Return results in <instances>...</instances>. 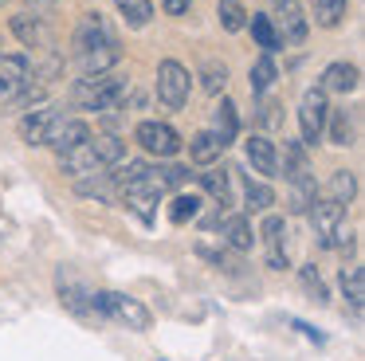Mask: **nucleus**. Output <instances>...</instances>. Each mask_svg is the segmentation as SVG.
Wrapping results in <instances>:
<instances>
[{"instance_id":"nucleus-6","label":"nucleus","mask_w":365,"mask_h":361,"mask_svg":"<svg viewBox=\"0 0 365 361\" xmlns=\"http://www.w3.org/2000/svg\"><path fill=\"white\" fill-rule=\"evenodd\" d=\"M134 141L150 157H177V153H181V133H177L169 122H153V118H150V122H138Z\"/></svg>"},{"instance_id":"nucleus-3","label":"nucleus","mask_w":365,"mask_h":361,"mask_svg":"<svg viewBox=\"0 0 365 361\" xmlns=\"http://www.w3.org/2000/svg\"><path fill=\"white\" fill-rule=\"evenodd\" d=\"M130 83L122 75H83L71 86V106L75 110H114L118 102H126Z\"/></svg>"},{"instance_id":"nucleus-40","label":"nucleus","mask_w":365,"mask_h":361,"mask_svg":"<svg viewBox=\"0 0 365 361\" xmlns=\"http://www.w3.org/2000/svg\"><path fill=\"white\" fill-rule=\"evenodd\" d=\"M0 4H9V0H0Z\"/></svg>"},{"instance_id":"nucleus-8","label":"nucleus","mask_w":365,"mask_h":361,"mask_svg":"<svg viewBox=\"0 0 365 361\" xmlns=\"http://www.w3.org/2000/svg\"><path fill=\"white\" fill-rule=\"evenodd\" d=\"M326 118H330V106H326V94L318 91H307L299 102V130H302V146H314L326 130Z\"/></svg>"},{"instance_id":"nucleus-14","label":"nucleus","mask_w":365,"mask_h":361,"mask_svg":"<svg viewBox=\"0 0 365 361\" xmlns=\"http://www.w3.org/2000/svg\"><path fill=\"white\" fill-rule=\"evenodd\" d=\"M28 78H32V59L28 55H0V98H12Z\"/></svg>"},{"instance_id":"nucleus-19","label":"nucleus","mask_w":365,"mask_h":361,"mask_svg":"<svg viewBox=\"0 0 365 361\" xmlns=\"http://www.w3.org/2000/svg\"><path fill=\"white\" fill-rule=\"evenodd\" d=\"M354 196H357V177H354V173H349V169L330 173V180H326V200L338 204V208H346Z\"/></svg>"},{"instance_id":"nucleus-9","label":"nucleus","mask_w":365,"mask_h":361,"mask_svg":"<svg viewBox=\"0 0 365 361\" xmlns=\"http://www.w3.org/2000/svg\"><path fill=\"white\" fill-rule=\"evenodd\" d=\"M56 287H59V298H63L67 310L83 314V318H95V290H91L87 283H79L75 275L59 271L56 275Z\"/></svg>"},{"instance_id":"nucleus-26","label":"nucleus","mask_w":365,"mask_h":361,"mask_svg":"<svg viewBox=\"0 0 365 361\" xmlns=\"http://www.w3.org/2000/svg\"><path fill=\"white\" fill-rule=\"evenodd\" d=\"M271 204H275V193H271V185H263V180H244V208L247 212H267Z\"/></svg>"},{"instance_id":"nucleus-24","label":"nucleus","mask_w":365,"mask_h":361,"mask_svg":"<svg viewBox=\"0 0 365 361\" xmlns=\"http://www.w3.org/2000/svg\"><path fill=\"white\" fill-rule=\"evenodd\" d=\"M275 78H279V67H275V59H271V55H259V59L252 63V75H247V83H252V91H255V94H267L271 86H275Z\"/></svg>"},{"instance_id":"nucleus-12","label":"nucleus","mask_w":365,"mask_h":361,"mask_svg":"<svg viewBox=\"0 0 365 361\" xmlns=\"http://www.w3.org/2000/svg\"><path fill=\"white\" fill-rule=\"evenodd\" d=\"M91 138V126L83 122V118H59L56 126H51V133H48V141L43 146H51L56 153H67V149H75V146H83V141Z\"/></svg>"},{"instance_id":"nucleus-10","label":"nucleus","mask_w":365,"mask_h":361,"mask_svg":"<svg viewBox=\"0 0 365 361\" xmlns=\"http://www.w3.org/2000/svg\"><path fill=\"white\" fill-rule=\"evenodd\" d=\"M271 24H275L279 44H302V39H307V16H302L299 0H291V4H279L275 16H271Z\"/></svg>"},{"instance_id":"nucleus-20","label":"nucleus","mask_w":365,"mask_h":361,"mask_svg":"<svg viewBox=\"0 0 365 361\" xmlns=\"http://www.w3.org/2000/svg\"><path fill=\"white\" fill-rule=\"evenodd\" d=\"M220 153H224V141L216 138V130H200L197 138L189 141V157L197 165H212V161H220Z\"/></svg>"},{"instance_id":"nucleus-22","label":"nucleus","mask_w":365,"mask_h":361,"mask_svg":"<svg viewBox=\"0 0 365 361\" xmlns=\"http://www.w3.org/2000/svg\"><path fill=\"white\" fill-rule=\"evenodd\" d=\"M247 28H252V36H255V44L263 47V55H271V51H279V36H275V24H271V16L267 12H252V20H247Z\"/></svg>"},{"instance_id":"nucleus-31","label":"nucleus","mask_w":365,"mask_h":361,"mask_svg":"<svg viewBox=\"0 0 365 361\" xmlns=\"http://www.w3.org/2000/svg\"><path fill=\"white\" fill-rule=\"evenodd\" d=\"M200 83H205L208 94H220L224 86H228V67H224L220 59H205V67H200Z\"/></svg>"},{"instance_id":"nucleus-15","label":"nucleus","mask_w":365,"mask_h":361,"mask_svg":"<svg viewBox=\"0 0 365 361\" xmlns=\"http://www.w3.org/2000/svg\"><path fill=\"white\" fill-rule=\"evenodd\" d=\"M357 86H361V71H357L354 63H330V67L322 71L318 91L322 94H354Z\"/></svg>"},{"instance_id":"nucleus-25","label":"nucleus","mask_w":365,"mask_h":361,"mask_svg":"<svg viewBox=\"0 0 365 361\" xmlns=\"http://www.w3.org/2000/svg\"><path fill=\"white\" fill-rule=\"evenodd\" d=\"M330 138L334 146H354L357 138V110H334V126H330Z\"/></svg>"},{"instance_id":"nucleus-35","label":"nucleus","mask_w":365,"mask_h":361,"mask_svg":"<svg viewBox=\"0 0 365 361\" xmlns=\"http://www.w3.org/2000/svg\"><path fill=\"white\" fill-rule=\"evenodd\" d=\"M302 283H307V287L314 290V298H326V287H322V279H318V271H310V267H302Z\"/></svg>"},{"instance_id":"nucleus-17","label":"nucleus","mask_w":365,"mask_h":361,"mask_svg":"<svg viewBox=\"0 0 365 361\" xmlns=\"http://www.w3.org/2000/svg\"><path fill=\"white\" fill-rule=\"evenodd\" d=\"M220 243L232 251H247L255 243V228L247 216H224L220 220Z\"/></svg>"},{"instance_id":"nucleus-33","label":"nucleus","mask_w":365,"mask_h":361,"mask_svg":"<svg viewBox=\"0 0 365 361\" xmlns=\"http://www.w3.org/2000/svg\"><path fill=\"white\" fill-rule=\"evenodd\" d=\"M158 200H161V196H142V193H134V196H126V208L134 212L142 224H153V220H158Z\"/></svg>"},{"instance_id":"nucleus-18","label":"nucleus","mask_w":365,"mask_h":361,"mask_svg":"<svg viewBox=\"0 0 365 361\" xmlns=\"http://www.w3.org/2000/svg\"><path fill=\"white\" fill-rule=\"evenodd\" d=\"M12 36H16L24 47H43V44H48V28H43V20H40V16H32V12L12 16Z\"/></svg>"},{"instance_id":"nucleus-29","label":"nucleus","mask_w":365,"mask_h":361,"mask_svg":"<svg viewBox=\"0 0 365 361\" xmlns=\"http://www.w3.org/2000/svg\"><path fill=\"white\" fill-rule=\"evenodd\" d=\"M216 16H220L224 31H244L247 28V12H244L240 0H220V4H216Z\"/></svg>"},{"instance_id":"nucleus-2","label":"nucleus","mask_w":365,"mask_h":361,"mask_svg":"<svg viewBox=\"0 0 365 361\" xmlns=\"http://www.w3.org/2000/svg\"><path fill=\"white\" fill-rule=\"evenodd\" d=\"M126 161V141H118L114 133H103V138H87L83 146L59 153V169L75 180H87L95 173H106L114 165Z\"/></svg>"},{"instance_id":"nucleus-7","label":"nucleus","mask_w":365,"mask_h":361,"mask_svg":"<svg viewBox=\"0 0 365 361\" xmlns=\"http://www.w3.org/2000/svg\"><path fill=\"white\" fill-rule=\"evenodd\" d=\"M189 86H192V78H189V71H185L177 59H165L158 67V98H161V106L181 110L185 102H189Z\"/></svg>"},{"instance_id":"nucleus-4","label":"nucleus","mask_w":365,"mask_h":361,"mask_svg":"<svg viewBox=\"0 0 365 361\" xmlns=\"http://www.w3.org/2000/svg\"><path fill=\"white\" fill-rule=\"evenodd\" d=\"M95 318L122 322L126 330H150V310L138 298L118 295V290H95Z\"/></svg>"},{"instance_id":"nucleus-34","label":"nucleus","mask_w":365,"mask_h":361,"mask_svg":"<svg viewBox=\"0 0 365 361\" xmlns=\"http://www.w3.org/2000/svg\"><path fill=\"white\" fill-rule=\"evenodd\" d=\"M43 86H48V83H36V86H32V78H28V83L20 86L16 94H12L9 110H12V114H16V110H24V106H32V102H40V98H43Z\"/></svg>"},{"instance_id":"nucleus-23","label":"nucleus","mask_w":365,"mask_h":361,"mask_svg":"<svg viewBox=\"0 0 365 361\" xmlns=\"http://www.w3.org/2000/svg\"><path fill=\"white\" fill-rule=\"evenodd\" d=\"M346 8H349V0H310V12H314L318 28H338L346 20Z\"/></svg>"},{"instance_id":"nucleus-28","label":"nucleus","mask_w":365,"mask_h":361,"mask_svg":"<svg viewBox=\"0 0 365 361\" xmlns=\"http://www.w3.org/2000/svg\"><path fill=\"white\" fill-rule=\"evenodd\" d=\"M114 4H118L122 20H126L130 28H145L150 16H153V0H114Z\"/></svg>"},{"instance_id":"nucleus-36","label":"nucleus","mask_w":365,"mask_h":361,"mask_svg":"<svg viewBox=\"0 0 365 361\" xmlns=\"http://www.w3.org/2000/svg\"><path fill=\"white\" fill-rule=\"evenodd\" d=\"M161 8H165L169 16H185L192 8V0H161Z\"/></svg>"},{"instance_id":"nucleus-30","label":"nucleus","mask_w":365,"mask_h":361,"mask_svg":"<svg viewBox=\"0 0 365 361\" xmlns=\"http://www.w3.org/2000/svg\"><path fill=\"white\" fill-rule=\"evenodd\" d=\"M341 290H346L349 306H354V310H361V302H365V271H361V267L341 271Z\"/></svg>"},{"instance_id":"nucleus-39","label":"nucleus","mask_w":365,"mask_h":361,"mask_svg":"<svg viewBox=\"0 0 365 361\" xmlns=\"http://www.w3.org/2000/svg\"><path fill=\"white\" fill-rule=\"evenodd\" d=\"M271 4H275V8H279V4H291V0H271Z\"/></svg>"},{"instance_id":"nucleus-38","label":"nucleus","mask_w":365,"mask_h":361,"mask_svg":"<svg viewBox=\"0 0 365 361\" xmlns=\"http://www.w3.org/2000/svg\"><path fill=\"white\" fill-rule=\"evenodd\" d=\"M28 4H56V0H28Z\"/></svg>"},{"instance_id":"nucleus-37","label":"nucleus","mask_w":365,"mask_h":361,"mask_svg":"<svg viewBox=\"0 0 365 361\" xmlns=\"http://www.w3.org/2000/svg\"><path fill=\"white\" fill-rule=\"evenodd\" d=\"M275 110H279V102H263V106H259V122H263V126H275V122H279Z\"/></svg>"},{"instance_id":"nucleus-16","label":"nucleus","mask_w":365,"mask_h":361,"mask_svg":"<svg viewBox=\"0 0 365 361\" xmlns=\"http://www.w3.org/2000/svg\"><path fill=\"white\" fill-rule=\"evenodd\" d=\"M59 110H51V106H43V110H32V114H24L20 118V138L28 141V146H43L48 141V133H51V126L59 122Z\"/></svg>"},{"instance_id":"nucleus-11","label":"nucleus","mask_w":365,"mask_h":361,"mask_svg":"<svg viewBox=\"0 0 365 361\" xmlns=\"http://www.w3.org/2000/svg\"><path fill=\"white\" fill-rule=\"evenodd\" d=\"M244 157H247V165H252L255 173H263V177H279V149H275L271 138L252 133V138L244 141Z\"/></svg>"},{"instance_id":"nucleus-21","label":"nucleus","mask_w":365,"mask_h":361,"mask_svg":"<svg viewBox=\"0 0 365 361\" xmlns=\"http://www.w3.org/2000/svg\"><path fill=\"white\" fill-rule=\"evenodd\" d=\"M200 185H205V193L212 196L216 204H232V169H208L200 173Z\"/></svg>"},{"instance_id":"nucleus-13","label":"nucleus","mask_w":365,"mask_h":361,"mask_svg":"<svg viewBox=\"0 0 365 361\" xmlns=\"http://www.w3.org/2000/svg\"><path fill=\"white\" fill-rule=\"evenodd\" d=\"M279 169L287 173L291 188H299V185H314V177H310V157H307V146H302V141H283V157H279Z\"/></svg>"},{"instance_id":"nucleus-32","label":"nucleus","mask_w":365,"mask_h":361,"mask_svg":"<svg viewBox=\"0 0 365 361\" xmlns=\"http://www.w3.org/2000/svg\"><path fill=\"white\" fill-rule=\"evenodd\" d=\"M200 212V196L197 193H177L173 204H169V220L173 224H185V220H192Z\"/></svg>"},{"instance_id":"nucleus-5","label":"nucleus","mask_w":365,"mask_h":361,"mask_svg":"<svg viewBox=\"0 0 365 361\" xmlns=\"http://www.w3.org/2000/svg\"><path fill=\"white\" fill-rule=\"evenodd\" d=\"M310 216V228H314V240L322 243V248H346L349 235H346V208H338V204L330 200H318L307 208Z\"/></svg>"},{"instance_id":"nucleus-27","label":"nucleus","mask_w":365,"mask_h":361,"mask_svg":"<svg viewBox=\"0 0 365 361\" xmlns=\"http://www.w3.org/2000/svg\"><path fill=\"white\" fill-rule=\"evenodd\" d=\"M236 130H240V118H236V102H228V98H220V106H216V138L228 146L232 138H236Z\"/></svg>"},{"instance_id":"nucleus-1","label":"nucleus","mask_w":365,"mask_h":361,"mask_svg":"<svg viewBox=\"0 0 365 361\" xmlns=\"http://www.w3.org/2000/svg\"><path fill=\"white\" fill-rule=\"evenodd\" d=\"M75 55H79V67L83 75H106L114 63L122 59V47L118 36L110 31L103 12H87L79 24H75Z\"/></svg>"}]
</instances>
